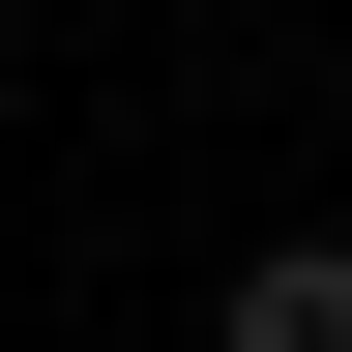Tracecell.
Segmentation results:
<instances>
[{"mask_svg": "<svg viewBox=\"0 0 352 352\" xmlns=\"http://www.w3.org/2000/svg\"><path fill=\"white\" fill-rule=\"evenodd\" d=\"M206 352H352V235H264L235 294H206Z\"/></svg>", "mask_w": 352, "mask_h": 352, "instance_id": "6da1fadb", "label": "cell"}]
</instances>
